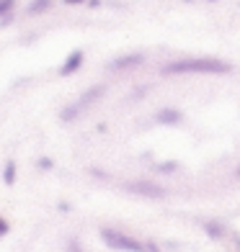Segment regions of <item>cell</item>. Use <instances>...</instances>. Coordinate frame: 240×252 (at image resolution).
Returning a JSON list of instances; mask_svg holds the SVG:
<instances>
[{"mask_svg":"<svg viewBox=\"0 0 240 252\" xmlns=\"http://www.w3.org/2000/svg\"><path fill=\"white\" fill-rule=\"evenodd\" d=\"M233 72V64L217 57H184L173 60L163 67V75H227Z\"/></svg>","mask_w":240,"mask_h":252,"instance_id":"6da1fadb","label":"cell"},{"mask_svg":"<svg viewBox=\"0 0 240 252\" xmlns=\"http://www.w3.org/2000/svg\"><path fill=\"white\" fill-rule=\"evenodd\" d=\"M101 239L106 242V247L119 250V252H147V242L114 226H101Z\"/></svg>","mask_w":240,"mask_h":252,"instance_id":"7a4b0ae2","label":"cell"},{"mask_svg":"<svg viewBox=\"0 0 240 252\" xmlns=\"http://www.w3.org/2000/svg\"><path fill=\"white\" fill-rule=\"evenodd\" d=\"M124 190L134 193V196H142V198H150V201L165 198V188L158 186V183H150V180H127L124 183Z\"/></svg>","mask_w":240,"mask_h":252,"instance_id":"3957f363","label":"cell"},{"mask_svg":"<svg viewBox=\"0 0 240 252\" xmlns=\"http://www.w3.org/2000/svg\"><path fill=\"white\" fill-rule=\"evenodd\" d=\"M104 93H106V88H104V85H96V88H88V90H85V93H83V95H80V98H78V100L73 103V108H75L78 113H83L85 108H90V106H93V103H96V100H98L101 95H104Z\"/></svg>","mask_w":240,"mask_h":252,"instance_id":"277c9868","label":"cell"},{"mask_svg":"<svg viewBox=\"0 0 240 252\" xmlns=\"http://www.w3.org/2000/svg\"><path fill=\"white\" fill-rule=\"evenodd\" d=\"M83 60H85V54H83V49H75V52H70L67 54V60L62 62V67H60V75L62 77H70V75H75L80 67H83Z\"/></svg>","mask_w":240,"mask_h":252,"instance_id":"5b68a950","label":"cell"},{"mask_svg":"<svg viewBox=\"0 0 240 252\" xmlns=\"http://www.w3.org/2000/svg\"><path fill=\"white\" fill-rule=\"evenodd\" d=\"M142 60H145L142 54H124V57H117V60H114L109 67H111L114 72H121V70H132V67H137Z\"/></svg>","mask_w":240,"mask_h":252,"instance_id":"8992f818","label":"cell"},{"mask_svg":"<svg viewBox=\"0 0 240 252\" xmlns=\"http://www.w3.org/2000/svg\"><path fill=\"white\" fill-rule=\"evenodd\" d=\"M155 121L163 124V126H176V124L184 121V113H181L178 108H160L155 113Z\"/></svg>","mask_w":240,"mask_h":252,"instance_id":"52a82bcc","label":"cell"},{"mask_svg":"<svg viewBox=\"0 0 240 252\" xmlns=\"http://www.w3.org/2000/svg\"><path fill=\"white\" fill-rule=\"evenodd\" d=\"M201 229H204V234H207L209 239H225L227 237V226L222 221H214V219L201 221Z\"/></svg>","mask_w":240,"mask_h":252,"instance_id":"ba28073f","label":"cell"},{"mask_svg":"<svg viewBox=\"0 0 240 252\" xmlns=\"http://www.w3.org/2000/svg\"><path fill=\"white\" fill-rule=\"evenodd\" d=\"M16 175H18V167H16L13 159H8L5 167H3V183H5V186H13V183H16Z\"/></svg>","mask_w":240,"mask_h":252,"instance_id":"9c48e42d","label":"cell"},{"mask_svg":"<svg viewBox=\"0 0 240 252\" xmlns=\"http://www.w3.org/2000/svg\"><path fill=\"white\" fill-rule=\"evenodd\" d=\"M49 8H52V0H31V3H29V13L39 16V13H44V10H49Z\"/></svg>","mask_w":240,"mask_h":252,"instance_id":"30bf717a","label":"cell"},{"mask_svg":"<svg viewBox=\"0 0 240 252\" xmlns=\"http://www.w3.org/2000/svg\"><path fill=\"white\" fill-rule=\"evenodd\" d=\"M155 170H158V173H176V170H178V162H173V159H165V162H158L155 165Z\"/></svg>","mask_w":240,"mask_h":252,"instance_id":"8fae6325","label":"cell"},{"mask_svg":"<svg viewBox=\"0 0 240 252\" xmlns=\"http://www.w3.org/2000/svg\"><path fill=\"white\" fill-rule=\"evenodd\" d=\"M13 8H16V0H0V18H8Z\"/></svg>","mask_w":240,"mask_h":252,"instance_id":"7c38bea8","label":"cell"},{"mask_svg":"<svg viewBox=\"0 0 240 252\" xmlns=\"http://www.w3.org/2000/svg\"><path fill=\"white\" fill-rule=\"evenodd\" d=\"M65 252H85V250H83V245H80L78 239H70V242H67V247H65Z\"/></svg>","mask_w":240,"mask_h":252,"instance_id":"4fadbf2b","label":"cell"},{"mask_svg":"<svg viewBox=\"0 0 240 252\" xmlns=\"http://www.w3.org/2000/svg\"><path fill=\"white\" fill-rule=\"evenodd\" d=\"M37 165H39V170H52V167H54V162H52L49 157H39Z\"/></svg>","mask_w":240,"mask_h":252,"instance_id":"5bb4252c","label":"cell"},{"mask_svg":"<svg viewBox=\"0 0 240 252\" xmlns=\"http://www.w3.org/2000/svg\"><path fill=\"white\" fill-rule=\"evenodd\" d=\"M8 229H10V226H8V221L3 219V216H0V237H5V234H8Z\"/></svg>","mask_w":240,"mask_h":252,"instance_id":"9a60e30c","label":"cell"},{"mask_svg":"<svg viewBox=\"0 0 240 252\" xmlns=\"http://www.w3.org/2000/svg\"><path fill=\"white\" fill-rule=\"evenodd\" d=\"M78 3H83V0H65V5H78Z\"/></svg>","mask_w":240,"mask_h":252,"instance_id":"2e32d148","label":"cell"},{"mask_svg":"<svg viewBox=\"0 0 240 252\" xmlns=\"http://www.w3.org/2000/svg\"><path fill=\"white\" fill-rule=\"evenodd\" d=\"M235 178H240V165L235 167Z\"/></svg>","mask_w":240,"mask_h":252,"instance_id":"e0dca14e","label":"cell"}]
</instances>
